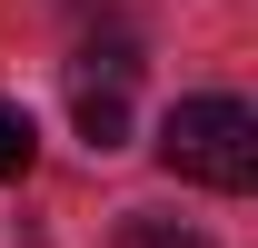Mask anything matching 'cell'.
I'll return each mask as SVG.
<instances>
[{
  "label": "cell",
  "mask_w": 258,
  "mask_h": 248,
  "mask_svg": "<svg viewBox=\"0 0 258 248\" xmlns=\"http://www.w3.org/2000/svg\"><path fill=\"white\" fill-rule=\"evenodd\" d=\"M30 159H40V129L20 99H0V179H30Z\"/></svg>",
  "instance_id": "3"
},
{
  "label": "cell",
  "mask_w": 258,
  "mask_h": 248,
  "mask_svg": "<svg viewBox=\"0 0 258 248\" xmlns=\"http://www.w3.org/2000/svg\"><path fill=\"white\" fill-rule=\"evenodd\" d=\"M80 139H90V159L129 149V99L119 90H80Z\"/></svg>",
  "instance_id": "2"
},
{
  "label": "cell",
  "mask_w": 258,
  "mask_h": 248,
  "mask_svg": "<svg viewBox=\"0 0 258 248\" xmlns=\"http://www.w3.org/2000/svg\"><path fill=\"white\" fill-rule=\"evenodd\" d=\"M80 60H90L99 80H109V90H119L129 70H139V40H129V30H109V40H90V50H80Z\"/></svg>",
  "instance_id": "5"
},
{
  "label": "cell",
  "mask_w": 258,
  "mask_h": 248,
  "mask_svg": "<svg viewBox=\"0 0 258 248\" xmlns=\"http://www.w3.org/2000/svg\"><path fill=\"white\" fill-rule=\"evenodd\" d=\"M119 248H209V238H199V228H179V218L129 209V218H119Z\"/></svg>",
  "instance_id": "4"
},
{
  "label": "cell",
  "mask_w": 258,
  "mask_h": 248,
  "mask_svg": "<svg viewBox=\"0 0 258 248\" xmlns=\"http://www.w3.org/2000/svg\"><path fill=\"white\" fill-rule=\"evenodd\" d=\"M159 159L179 169V179L238 199V189H258V109H248V99H228V90L179 99V109L159 119Z\"/></svg>",
  "instance_id": "1"
}]
</instances>
